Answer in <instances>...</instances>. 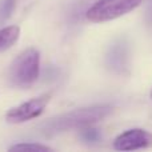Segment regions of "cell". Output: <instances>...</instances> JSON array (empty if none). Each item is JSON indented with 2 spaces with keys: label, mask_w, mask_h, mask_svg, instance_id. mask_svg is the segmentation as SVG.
Segmentation results:
<instances>
[{
  "label": "cell",
  "mask_w": 152,
  "mask_h": 152,
  "mask_svg": "<svg viewBox=\"0 0 152 152\" xmlns=\"http://www.w3.org/2000/svg\"><path fill=\"white\" fill-rule=\"evenodd\" d=\"M80 136V140L86 144H96V143L100 142L102 139V134L97 128H94L91 126H87V127H83L79 134Z\"/></svg>",
  "instance_id": "ba28073f"
},
{
  "label": "cell",
  "mask_w": 152,
  "mask_h": 152,
  "mask_svg": "<svg viewBox=\"0 0 152 152\" xmlns=\"http://www.w3.org/2000/svg\"><path fill=\"white\" fill-rule=\"evenodd\" d=\"M151 99H152V89H151Z\"/></svg>",
  "instance_id": "4fadbf2b"
},
{
  "label": "cell",
  "mask_w": 152,
  "mask_h": 152,
  "mask_svg": "<svg viewBox=\"0 0 152 152\" xmlns=\"http://www.w3.org/2000/svg\"><path fill=\"white\" fill-rule=\"evenodd\" d=\"M16 0H0V23H4L12 16Z\"/></svg>",
  "instance_id": "9c48e42d"
},
{
  "label": "cell",
  "mask_w": 152,
  "mask_h": 152,
  "mask_svg": "<svg viewBox=\"0 0 152 152\" xmlns=\"http://www.w3.org/2000/svg\"><path fill=\"white\" fill-rule=\"evenodd\" d=\"M60 75V69L56 68V67H45L44 72H43V76H44L45 80H55V79L59 77Z\"/></svg>",
  "instance_id": "8fae6325"
},
{
  "label": "cell",
  "mask_w": 152,
  "mask_h": 152,
  "mask_svg": "<svg viewBox=\"0 0 152 152\" xmlns=\"http://www.w3.org/2000/svg\"><path fill=\"white\" fill-rule=\"evenodd\" d=\"M118 151H135L152 147V135L145 129L134 128L120 134L113 142Z\"/></svg>",
  "instance_id": "5b68a950"
},
{
  "label": "cell",
  "mask_w": 152,
  "mask_h": 152,
  "mask_svg": "<svg viewBox=\"0 0 152 152\" xmlns=\"http://www.w3.org/2000/svg\"><path fill=\"white\" fill-rule=\"evenodd\" d=\"M10 151H52L51 147H47L44 144H37V143H19L13 144L8 148Z\"/></svg>",
  "instance_id": "30bf717a"
},
{
  "label": "cell",
  "mask_w": 152,
  "mask_h": 152,
  "mask_svg": "<svg viewBox=\"0 0 152 152\" xmlns=\"http://www.w3.org/2000/svg\"><path fill=\"white\" fill-rule=\"evenodd\" d=\"M40 53L35 48H27L11 63L8 68V80L11 86L28 88L39 79Z\"/></svg>",
  "instance_id": "7a4b0ae2"
},
{
  "label": "cell",
  "mask_w": 152,
  "mask_h": 152,
  "mask_svg": "<svg viewBox=\"0 0 152 152\" xmlns=\"http://www.w3.org/2000/svg\"><path fill=\"white\" fill-rule=\"evenodd\" d=\"M145 21L150 26H152V0L147 1V8H145Z\"/></svg>",
  "instance_id": "7c38bea8"
},
{
  "label": "cell",
  "mask_w": 152,
  "mask_h": 152,
  "mask_svg": "<svg viewBox=\"0 0 152 152\" xmlns=\"http://www.w3.org/2000/svg\"><path fill=\"white\" fill-rule=\"evenodd\" d=\"M129 48L124 40H116L105 53V64L115 74H124L128 69Z\"/></svg>",
  "instance_id": "8992f818"
},
{
  "label": "cell",
  "mask_w": 152,
  "mask_h": 152,
  "mask_svg": "<svg viewBox=\"0 0 152 152\" xmlns=\"http://www.w3.org/2000/svg\"><path fill=\"white\" fill-rule=\"evenodd\" d=\"M51 100V94H43L40 96H36L23 104L13 107L5 113V120L11 124H20L24 121L36 119L44 112L47 104Z\"/></svg>",
  "instance_id": "277c9868"
},
{
  "label": "cell",
  "mask_w": 152,
  "mask_h": 152,
  "mask_svg": "<svg viewBox=\"0 0 152 152\" xmlns=\"http://www.w3.org/2000/svg\"><path fill=\"white\" fill-rule=\"evenodd\" d=\"M20 36V28L18 26H8L0 29V52L11 48Z\"/></svg>",
  "instance_id": "52a82bcc"
},
{
  "label": "cell",
  "mask_w": 152,
  "mask_h": 152,
  "mask_svg": "<svg viewBox=\"0 0 152 152\" xmlns=\"http://www.w3.org/2000/svg\"><path fill=\"white\" fill-rule=\"evenodd\" d=\"M113 111V107L110 104H95L89 107L77 108L69 112L61 113L55 118L47 119L37 126L40 134L47 137L56 136L61 132H67L69 129L83 128L91 126L94 123L105 119Z\"/></svg>",
  "instance_id": "6da1fadb"
},
{
  "label": "cell",
  "mask_w": 152,
  "mask_h": 152,
  "mask_svg": "<svg viewBox=\"0 0 152 152\" xmlns=\"http://www.w3.org/2000/svg\"><path fill=\"white\" fill-rule=\"evenodd\" d=\"M143 0H97L87 10L86 18L92 23H104L136 10Z\"/></svg>",
  "instance_id": "3957f363"
}]
</instances>
